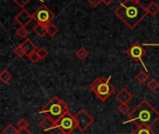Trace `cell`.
I'll return each mask as SVG.
<instances>
[{
  "label": "cell",
  "instance_id": "obj_1",
  "mask_svg": "<svg viewBox=\"0 0 159 134\" xmlns=\"http://www.w3.org/2000/svg\"><path fill=\"white\" fill-rule=\"evenodd\" d=\"M115 14L130 30L136 26L148 15L147 9L136 0H125L115 10Z\"/></svg>",
  "mask_w": 159,
  "mask_h": 134
},
{
  "label": "cell",
  "instance_id": "obj_2",
  "mask_svg": "<svg viewBox=\"0 0 159 134\" xmlns=\"http://www.w3.org/2000/svg\"><path fill=\"white\" fill-rule=\"evenodd\" d=\"M159 120V112L146 100H143L129 114L123 124L134 123L136 128L151 127Z\"/></svg>",
  "mask_w": 159,
  "mask_h": 134
},
{
  "label": "cell",
  "instance_id": "obj_3",
  "mask_svg": "<svg viewBox=\"0 0 159 134\" xmlns=\"http://www.w3.org/2000/svg\"><path fill=\"white\" fill-rule=\"evenodd\" d=\"M67 111H69L68 104L58 96H52L48 104L41 109L40 113L45 114L53 121L57 122Z\"/></svg>",
  "mask_w": 159,
  "mask_h": 134
},
{
  "label": "cell",
  "instance_id": "obj_4",
  "mask_svg": "<svg viewBox=\"0 0 159 134\" xmlns=\"http://www.w3.org/2000/svg\"><path fill=\"white\" fill-rule=\"evenodd\" d=\"M112 76L108 77H99L95 79L89 86L92 92L102 102L108 100L116 91L115 86L111 82Z\"/></svg>",
  "mask_w": 159,
  "mask_h": 134
},
{
  "label": "cell",
  "instance_id": "obj_5",
  "mask_svg": "<svg viewBox=\"0 0 159 134\" xmlns=\"http://www.w3.org/2000/svg\"><path fill=\"white\" fill-rule=\"evenodd\" d=\"M77 128L75 117L70 111H67L55 124V128L60 130L63 134H72L73 132Z\"/></svg>",
  "mask_w": 159,
  "mask_h": 134
},
{
  "label": "cell",
  "instance_id": "obj_6",
  "mask_svg": "<svg viewBox=\"0 0 159 134\" xmlns=\"http://www.w3.org/2000/svg\"><path fill=\"white\" fill-rule=\"evenodd\" d=\"M75 119L77 129L82 132H85L94 122L93 118L85 109H81L79 112H77V114L75 116Z\"/></svg>",
  "mask_w": 159,
  "mask_h": 134
},
{
  "label": "cell",
  "instance_id": "obj_7",
  "mask_svg": "<svg viewBox=\"0 0 159 134\" xmlns=\"http://www.w3.org/2000/svg\"><path fill=\"white\" fill-rule=\"evenodd\" d=\"M33 17H34V20L36 21L37 23H42L47 26L53 20L54 14L47 6L42 5L34 12Z\"/></svg>",
  "mask_w": 159,
  "mask_h": 134
},
{
  "label": "cell",
  "instance_id": "obj_8",
  "mask_svg": "<svg viewBox=\"0 0 159 134\" xmlns=\"http://www.w3.org/2000/svg\"><path fill=\"white\" fill-rule=\"evenodd\" d=\"M146 52H147V51L143 48V45H141L139 42H135V43L127 50V54H128L134 62H140L143 64L144 70H145L146 72H148V69H147L145 63H144L143 61V57L146 54Z\"/></svg>",
  "mask_w": 159,
  "mask_h": 134
},
{
  "label": "cell",
  "instance_id": "obj_9",
  "mask_svg": "<svg viewBox=\"0 0 159 134\" xmlns=\"http://www.w3.org/2000/svg\"><path fill=\"white\" fill-rule=\"evenodd\" d=\"M14 20L16 21V22H18L20 24V26H24L26 27L33 20V14H30L26 9H21L14 18Z\"/></svg>",
  "mask_w": 159,
  "mask_h": 134
},
{
  "label": "cell",
  "instance_id": "obj_10",
  "mask_svg": "<svg viewBox=\"0 0 159 134\" xmlns=\"http://www.w3.org/2000/svg\"><path fill=\"white\" fill-rule=\"evenodd\" d=\"M116 99L120 103V104H128L131 99H132V94L127 90V89H122L119 90V92L116 95Z\"/></svg>",
  "mask_w": 159,
  "mask_h": 134
},
{
  "label": "cell",
  "instance_id": "obj_11",
  "mask_svg": "<svg viewBox=\"0 0 159 134\" xmlns=\"http://www.w3.org/2000/svg\"><path fill=\"white\" fill-rule=\"evenodd\" d=\"M55 124L56 122L53 121L48 116H45V118L39 122V125L40 127L44 130V131H51L55 128Z\"/></svg>",
  "mask_w": 159,
  "mask_h": 134
},
{
  "label": "cell",
  "instance_id": "obj_12",
  "mask_svg": "<svg viewBox=\"0 0 159 134\" xmlns=\"http://www.w3.org/2000/svg\"><path fill=\"white\" fill-rule=\"evenodd\" d=\"M21 46H22V48H23V49H24V51H25L26 56H28V55L31 54L32 52L37 50V49H36V46H35V45L33 43V41L30 40L29 38H26V39L21 43Z\"/></svg>",
  "mask_w": 159,
  "mask_h": 134
},
{
  "label": "cell",
  "instance_id": "obj_13",
  "mask_svg": "<svg viewBox=\"0 0 159 134\" xmlns=\"http://www.w3.org/2000/svg\"><path fill=\"white\" fill-rule=\"evenodd\" d=\"M34 32L39 36V37H44L48 32H47V26L42 24V23H36L34 27Z\"/></svg>",
  "mask_w": 159,
  "mask_h": 134
},
{
  "label": "cell",
  "instance_id": "obj_14",
  "mask_svg": "<svg viewBox=\"0 0 159 134\" xmlns=\"http://www.w3.org/2000/svg\"><path fill=\"white\" fill-rule=\"evenodd\" d=\"M117 134H124V133H117ZM125 134H156V132L152 130L151 127H140L137 128L135 132L131 133H125Z\"/></svg>",
  "mask_w": 159,
  "mask_h": 134
},
{
  "label": "cell",
  "instance_id": "obj_15",
  "mask_svg": "<svg viewBox=\"0 0 159 134\" xmlns=\"http://www.w3.org/2000/svg\"><path fill=\"white\" fill-rule=\"evenodd\" d=\"M146 9H147L148 14H150L152 16H156L159 12V6L155 1H153L146 7Z\"/></svg>",
  "mask_w": 159,
  "mask_h": 134
},
{
  "label": "cell",
  "instance_id": "obj_16",
  "mask_svg": "<svg viewBox=\"0 0 159 134\" xmlns=\"http://www.w3.org/2000/svg\"><path fill=\"white\" fill-rule=\"evenodd\" d=\"M11 79H12V75L7 70H3L2 73L0 74V80L4 84H7V83H9V81Z\"/></svg>",
  "mask_w": 159,
  "mask_h": 134
},
{
  "label": "cell",
  "instance_id": "obj_17",
  "mask_svg": "<svg viewBox=\"0 0 159 134\" xmlns=\"http://www.w3.org/2000/svg\"><path fill=\"white\" fill-rule=\"evenodd\" d=\"M148 78H149V76L146 71H140L139 74L136 76V79L140 84H144L145 82H147Z\"/></svg>",
  "mask_w": 159,
  "mask_h": 134
},
{
  "label": "cell",
  "instance_id": "obj_18",
  "mask_svg": "<svg viewBox=\"0 0 159 134\" xmlns=\"http://www.w3.org/2000/svg\"><path fill=\"white\" fill-rule=\"evenodd\" d=\"M47 32H48V35H49L50 36L53 37L57 35V33L59 32V29L54 23L50 22L47 25Z\"/></svg>",
  "mask_w": 159,
  "mask_h": 134
},
{
  "label": "cell",
  "instance_id": "obj_19",
  "mask_svg": "<svg viewBox=\"0 0 159 134\" xmlns=\"http://www.w3.org/2000/svg\"><path fill=\"white\" fill-rule=\"evenodd\" d=\"M75 55L77 56V58L79 59V60H81V61H85L87 58H88V56H89V52H88V50L85 49V48H80L79 49H77L76 50V52H75Z\"/></svg>",
  "mask_w": 159,
  "mask_h": 134
},
{
  "label": "cell",
  "instance_id": "obj_20",
  "mask_svg": "<svg viewBox=\"0 0 159 134\" xmlns=\"http://www.w3.org/2000/svg\"><path fill=\"white\" fill-rule=\"evenodd\" d=\"M19 129L17 127H15L12 124H8L3 131L1 134H18Z\"/></svg>",
  "mask_w": 159,
  "mask_h": 134
},
{
  "label": "cell",
  "instance_id": "obj_21",
  "mask_svg": "<svg viewBox=\"0 0 159 134\" xmlns=\"http://www.w3.org/2000/svg\"><path fill=\"white\" fill-rule=\"evenodd\" d=\"M147 88L150 90H152V91H157V90H159V82L157 80H156V79H151L149 82H148V84H147Z\"/></svg>",
  "mask_w": 159,
  "mask_h": 134
},
{
  "label": "cell",
  "instance_id": "obj_22",
  "mask_svg": "<svg viewBox=\"0 0 159 134\" xmlns=\"http://www.w3.org/2000/svg\"><path fill=\"white\" fill-rule=\"evenodd\" d=\"M118 111L122 115H129L130 113V107L129 106L128 104H121L118 106Z\"/></svg>",
  "mask_w": 159,
  "mask_h": 134
},
{
  "label": "cell",
  "instance_id": "obj_23",
  "mask_svg": "<svg viewBox=\"0 0 159 134\" xmlns=\"http://www.w3.org/2000/svg\"><path fill=\"white\" fill-rule=\"evenodd\" d=\"M14 54H15L17 57H19V58H22L23 56L26 55V54H25V51H24V49H23V48H22V46H21V44L19 45V46H17V47L14 49Z\"/></svg>",
  "mask_w": 159,
  "mask_h": 134
},
{
  "label": "cell",
  "instance_id": "obj_24",
  "mask_svg": "<svg viewBox=\"0 0 159 134\" xmlns=\"http://www.w3.org/2000/svg\"><path fill=\"white\" fill-rule=\"evenodd\" d=\"M28 33H29V31H28L27 28L24 27V26H20V28L16 31V35H17L18 36L21 37V38L25 37V36L28 35Z\"/></svg>",
  "mask_w": 159,
  "mask_h": 134
},
{
  "label": "cell",
  "instance_id": "obj_25",
  "mask_svg": "<svg viewBox=\"0 0 159 134\" xmlns=\"http://www.w3.org/2000/svg\"><path fill=\"white\" fill-rule=\"evenodd\" d=\"M27 57H28V59H29L33 63H36V62H38L41 60L40 57H39V55H38V53H37V50L32 52V53L29 54Z\"/></svg>",
  "mask_w": 159,
  "mask_h": 134
},
{
  "label": "cell",
  "instance_id": "obj_26",
  "mask_svg": "<svg viewBox=\"0 0 159 134\" xmlns=\"http://www.w3.org/2000/svg\"><path fill=\"white\" fill-rule=\"evenodd\" d=\"M28 127H29V122L25 118H20L17 123V128L19 130H20V129H28Z\"/></svg>",
  "mask_w": 159,
  "mask_h": 134
},
{
  "label": "cell",
  "instance_id": "obj_27",
  "mask_svg": "<svg viewBox=\"0 0 159 134\" xmlns=\"http://www.w3.org/2000/svg\"><path fill=\"white\" fill-rule=\"evenodd\" d=\"M37 53H38V55H39V57H40V59H41V60L45 59V58L48 55V50H47L45 48H43V47L39 48V49H37Z\"/></svg>",
  "mask_w": 159,
  "mask_h": 134
},
{
  "label": "cell",
  "instance_id": "obj_28",
  "mask_svg": "<svg viewBox=\"0 0 159 134\" xmlns=\"http://www.w3.org/2000/svg\"><path fill=\"white\" fill-rule=\"evenodd\" d=\"M20 7H24L31 0H13Z\"/></svg>",
  "mask_w": 159,
  "mask_h": 134
},
{
  "label": "cell",
  "instance_id": "obj_29",
  "mask_svg": "<svg viewBox=\"0 0 159 134\" xmlns=\"http://www.w3.org/2000/svg\"><path fill=\"white\" fill-rule=\"evenodd\" d=\"M88 3H89V5H91L93 7H97L102 2V0H87Z\"/></svg>",
  "mask_w": 159,
  "mask_h": 134
},
{
  "label": "cell",
  "instance_id": "obj_30",
  "mask_svg": "<svg viewBox=\"0 0 159 134\" xmlns=\"http://www.w3.org/2000/svg\"><path fill=\"white\" fill-rule=\"evenodd\" d=\"M18 134H33V133H32L28 129H20V130H19Z\"/></svg>",
  "mask_w": 159,
  "mask_h": 134
},
{
  "label": "cell",
  "instance_id": "obj_31",
  "mask_svg": "<svg viewBox=\"0 0 159 134\" xmlns=\"http://www.w3.org/2000/svg\"><path fill=\"white\" fill-rule=\"evenodd\" d=\"M115 0H102V2L106 5V6H109V5H111L113 2H114Z\"/></svg>",
  "mask_w": 159,
  "mask_h": 134
},
{
  "label": "cell",
  "instance_id": "obj_32",
  "mask_svg": "<svg viewBox=\"0 0 159 134\" xmlns=\"http://www.w3.org/2000/svg\"><path fill=\"white\" fill-rule=\"evenodd\" d=\"M143 46H158L159 47V44H143Z\"/></svg>",
  "mask_w": 159,
  "mask_h": 134
},
{
  "label": "cell",
  "instance_id": "obj_33",
  "mask_svg": "<svg viewBox=\"0 0 159 134\" xmlns=\"http://www.w3.org/2000/svg\"><path fill=\"white\" fill-rule=\"evenodd\" d=\"M136 1H138V2H140V1H141V0H136Z\"/></svg>",
  "mask_w": 159,
  "mask_h": 134
}]
</instances>
